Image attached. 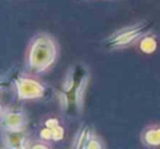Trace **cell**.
Masks as SVG:
<instances>
[{
    "instance_id": "8",
    "label": "cell",
    "mask_w": 160,
    "mask_h": 149,
    "mask_svg": "<svg viewBox=\"0 0 160 149\" xmlns=\"http://www.w3.org/2000/svg\"><path fill=\"white\" fill-rule=\"evenodd\" d=\"M23 129L21 131H6L7 135L3 137V142H5L6 147H10V148H25L28 144L27 136L23 133Z\"/></svg>"
},
{
    "instance_id": "10",
    "label": "cell",
    "mask_w": 160,
    "mask_h": 149,
    "mask_svg": "<svg viewBox=\"0 0 160 149\" xmlns=\"http://www.w3.org/2000/svg\"><path fill=\"white\" fill-rule=\"evenodd\" d=\"M157 48V41L153 36H149L147 34L146 36L142 38L140 41V49L146 54H151Z\"/></svg>"
},
{
    "instance_id": "4",
    "label": "cell",
    "mask_w": 160,
    "mask_h": 149,
    "mask_svg": "<svg viewBox=\"0 0 160 149\" xmlns=\"http://www.w3.org/2000/svg\"><path fill=\"white\" fill-rule=\"evenodd\" d=\"M12 82L16 86L18 98L20 100H35L43 98L45 94L44 86L31 78L16 75L12 78Z\"/></svg>"
},
{
    "instance_id": "1",
    "label": "cell",
    "mask_w": 160,
    "mask_h": 149,
    "mask_svg": "<svg viewBox=\"0 0 160 149\" xmlns=\"http://www.w3.org/2000/svg\"><path fill=\"white\" fill-rule=\"evenodd\" d=\"M89 82V71L82 64L69 69L60 88V103L69 117H78L82 111L83 94Z\"/></svg>"
},
{
    "instance_id": "3",
    "label": "cell",
    "mask_w": 160,
    "mask_h": 149,
    "mask_svg": "<svg viewBox=\"0 0 160 149\" xmlns=\"http://www.w3.org/2000/svg\"><path fill=\"white\" fill-rule=\"evenodd\" d=\"M152 25V22L142 21V22L135 23L133 25H129V27H126L124 29L118 30L105 41V48H126V47L131 46L135 42H137L138 40H142L147 34H149Z\"/></svg>"
},
{
    "instance_id": "9",
    "label": "cell",
    "mask_w": 160,
    "mask_h": 149,
    "mask_svg": "<svg viewBox=\"0 0 160 149\" xmlns=\"http://www.w3.org/2000/svg\"><path fill=\"white\" fill-rule=\"evenodd\" d=\"M142 140L147 146H160V125L147 127L142 135Z\"/></svg>"
},
{
    "instance_id": "7",
    "label": "cell",
    "mask_w": 160,
    "mask_h": 149,
    "mask_svg": "<svg viewBox=\"0 0 160 149\" xmlns=\"http://www.w3.org/2000/svg\"><path fill=\"white\" fill-rule=\"evenodd\" d=\"M64 134L65 131L62 125L59 124L57 118L52 117L45 121L44 126H43L40 135L41 138H43V139L58 142V140L64 138Z\"/></svg>"
},
{
    "instance_id": "6",
    "label": "cell",
    "mask_w": 160,
    "mask_h": 149,
    "mask_svg": "<svg viewBox=\"0 0 160 149\" xmlns=\"http://www.w3.org/2000/svg\"><path fill=\"white\" fill-rule=\"evenodd\" d=\"M1 125L2 128L6 131H21L24 128L25 118L21 112L19 111H10L2 112L1 114Z\"/></svg>"
},
{
    "instance_id": "5",
    "label": "cell",
    "mask_w": 160,
    "mask_h": 149,
    "mask_svg": "<svg viewBox=\"0 0 160 149\" xmlns=\"http://www.w3.org/2000/svg\"><path fill=\"white\" fill-rule=\"evenodd\" d=\"M73 148H103L102 142L98 137L93 129L89 125H83V127L78 132L73 140Z\"/></svg>"
},
{
    "instance_id": "2",
    "label": "cell",
    "mask_w": 160,
    "mask_h": 149,
    "mask_svg": "<svg viewBox=\"0 0 160 149\" xmlns=\"http://www.w3.org/2000/svg\"><path fill=\"white\" fill-rule=\"evenodd\" d=\"M57 45L54 38L46 33L36 35L28 51V66L34 72H42L55 62Z\"/></svg>"
}]
</instances>
